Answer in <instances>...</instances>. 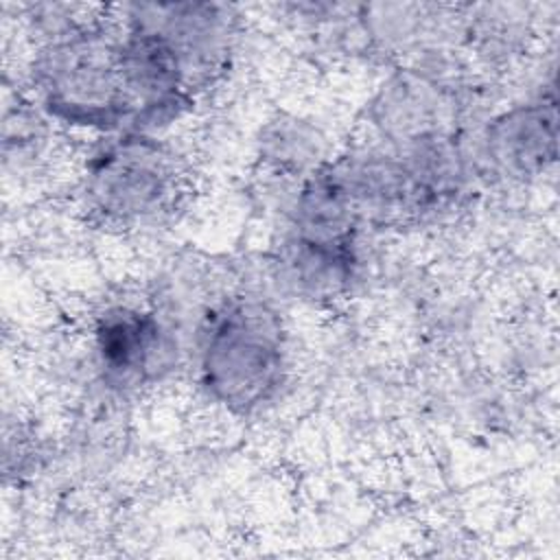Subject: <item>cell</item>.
I'll use <instances>...</instances> for the list:
<instances>
[{
  "label": "cell",
  "mask_w": 560,
  "mask_h": 560,
  "mask_svg": "<svg viewBox=\"0 0 560 560\" xmlns=\"http://www.w3.org/2000/svg\"><path fill=\"white\" fill-rule=\"evenodd\" d=\"M31 85L37 105L57 122L103 133L131 131L120 28L98 20L55 22L31 63Z\"/></svg>",
  "instance_id": "cell-1"
},
{
  "label": "cell",
  "mask_w": 560,
  "mask_h": 560,
  "mask_svg": "<svg viewBox=\"0 0 560 560\" xmlns=\"http://www.w3.org/2000/svg\"><path fill=\"white\" fill-rule=\"evenodd\" d=\"M284 370V337L271 308L238 298L208 315L199 346V376L217 402L249 413L280 389Z\"/></svg>",
  "instance_id": "cell-2"
},
{
  "label": "cell",
  "mask_w": 560,
  "mask_h": 560,
  "mask_svg": "<svg viewBox=\"0 0 560 560\" xmlns=\"http://www.w3.org/2000/svg\"><path fill=\"white\" fill-rule=\"evenodd\" d=\"M182 192L173 153L142 131L103 138L85 160L81 195L92 214L112 225H140L168 214Z\"/></svg>",
  "instance_id": "cell-3"
},
{
  "label": "cell",
  "mask_w": 560,
  "mask_h": 560,
  "mask_svg": "<svg viewBox=\"0 0 560 560\" xmlns=\"http://www.w3.org/2000/svg\"><path fill=\"white\" fill-rule=\"evenodd\" d=\"M175 337L155 313L109 306L94 324L96 361L112 385H147L175 365Z\"/></svg>",
  "instance_id": "cell-4"
},
{
  "label": "cell",
  "mask_w": 560,
  "mask_h": 560,
  "mask_svg": "<svg viewBox=\"0 0 560 560\" xmlns=\"http://www.w3.org/2000/svg\"><path fill=\"white\" fill-rule=\"evenodd\" d=\"M138 7L177 50L195 88L208 83L225 66L234 35L228 7L199 2Z\"/></svg>",
  "instance_id": "cell-5"
},
{
  "label": "cell",
  "mask_w": 560,
  "mask_h": 560,
  "mask_svg": "<svg viewBox=\"0 0 560 560\" xmlns=\"http://www.w3.org/2000/svg\"><path fill=\"white\" fill-rule=\"evenodd\" d=\"M488 155L510 175H536L556 158V105L532 103L488 127Z\"/></svg>",
  "instance_id": "cell-6"
}]
</instances>
